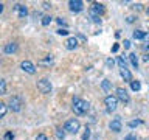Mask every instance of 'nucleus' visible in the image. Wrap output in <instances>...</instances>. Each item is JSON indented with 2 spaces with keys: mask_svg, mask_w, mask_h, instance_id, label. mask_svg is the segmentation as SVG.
Wrapping results in <instances>:
<instances>
[{
  "mask_svg": "<svg viewBox=\"0 0 149 140\" xmlns=\"http://www.w3.org/2000/svg\"><path fill=\"white\" fill-rule=\"evenodd\" d=\"M88 107H90L88 101L82 100V98H73V112H74L76 115H84V114H87Z\"/></svg>",
  "mask_w": 149,
  "mask_h": 140,
  "instance_id": "obj_1",
  "label": "nucleus"
},
{
  "mask_svg": "<svg viewBox=\"0 0 149 140\" xmlns=\"http://www.w3.org/2000/svg\"><path fill=\"white\" fill-rule=\"evenodd\" d=\"M79 126H81V123H79L78 118H70V120L65 121L64 129L67 131V132H70V134H76L79 131Z\"/></svg>",
  "mask_w": 149,
  "mask_h": 140,
  "instance_id": "obj_2",
  "label": "nucleus"
},
{
  "mask_svg": "<svg viewBox=\"0 0 149 140\" xmlns=\"http://www.w3.org/2000/svg\"><path fill=\"white\" fill-rule=\"evenodd\" d=\"M22 100L19 97H11L9 98V103H8V109L13 111V112H19L22 109Z\"/></svg>",
  "mask_w": 149,
  "mask_h": 140,
  "instance_id": "obj_3",
  "label": "nucleus"
},
{
  "mask_svg": "<svg viewBox=\"0 0 149 140\" xmlns=\"http://www.w3.org/2000/svg\"><path fill=\"white\" fill-rule=\"evenodd\" d=\"M37 89L40 90V93H50L51 92V83H50V79H47V78H42L37 81Z\"/></svg>",
  "mask_w": 149,
  "mask_h": 140,
  "instance_id": "obj_4",
  "label": "nucleus"
},
{
  "mask_svg": "<svg viewBox=\"0 0 149 140\" xmlns=\"http://www.w3.org/2000/svg\"><path fill=\"white\" fill-rule=\"evenodd\" d=\"M104 103H106L107 111H109V112L115 111L116 106H118V100H116V97H112V95H107V97L104 98Z\"/></svg>",
  "mask_w": 149,
  "mask_h": 140,
  "instance_id": "obj_5",
  "label": "nucleus"
},
{
  "mask_svg": "<svg viewBox=\"0 0 149 140\" xmlns=\"http://www.w3.org/2000/svg\"><path fill=\"white\" fill-rule=\"evenodd\" d=\"M20 67H22L23 72H26V73H30V75H34V73H36V65L33 64L31 61H28V59L22 61V62H20Z\"/></svg>",
  "mask_w": 149,
  "mask_h": 140,
  "instance_id": "obj_6",
  "label": "nucleus"
},
{
  "mask_svg": "<svg viewBox=\"0 0 149 140\" xmlns=\"http://www.w3.org/2000/svg\"><path fill=\"white\" fill-rule=\"evenodd\" d=\"M68 6H70V11L79 13V11H82V9H84V3L81 2V0H70Z\"/></svg>",
  "mask_w": 149,
  "mask_h": 140,
  "instance_id": "obj_7",
  "label": "nucleus"
},
{
  "mask_svg": "<svg viewBox=\"0 0 149 140\" xmlns=\"http://www.w3.org/2000/svg\"><path fill=\"white\" fill-rule=\"evenodd\" d=\"M116 100H120V101H123V103H129L130 101L129 93L126 92V89H123V87L116 89Z\"/></svg>",
  "mask_w": 149,
  "mask_h": 140,
  "instance_id": "obj_8",
  "label": "nucleus"
},
{
  "mask_svg": "<svg viewBox=\"0 0 149 140\" xmlns=\"http://www.w3.org/2000/svg\"><path fill=\"white\" fill-rule=\"evenodd\" d=\"M109 128L113 131V132H120V131L123 129V123H121V120H120V118H115V120H112V121H110Z\"/></svg>",
  "mask_w": 149,
  "mask_h": 140,
  "instance_id": "obj_9",
  "label": "nucleus"
},
{
  "mask_svg": "<svg viewBox=\"0 0 149 140\" xmlns=\"http://www.w3.org/2000/svg\"><path fill=\"white\" fill-rule=\"evenodd\" d=\"M14 9H16L17 11V14H19V17L20 19H25L26 16H28V8L25 6V5H16V6H14Z\"/></svg>",
  "mask_w": 149,
  "mask_h": 140,
  "instance_id": "obj_10",
  "label": "nucleus"
},
{
  "mask_svg": "<svg viewBox=\"0 0 149 140\" xmlns=\"http://www.w3.org/2000/svg\"><path fill=\"white\" fill-rule=\"evenodd\" d=\"M3 51H5L6 55H13V53H16V51H17V44H16V42H9V44L5 45Z\"/></svg>",
  "mask_w": 149,
  "mask_h": 140,
  "instance_id": "obj_11",
  "label": "nucleus"
},
{
  "mask_svg": "<svg viewBox=\"0 0 149 140\" xmlns=\"http://www.w3.org/2000/svg\"><path fill=\"white\" fill-rule=\"evenodd\" d=\"M78 47V39L76 37H68L67 42H65V48L67 50H74Z\"/></svg>",
  "mask_w": 149,
  "mask_h": 140,
  "instance_id": "obj_12",
  "label": "nucleus"
},
{
  "mask_svg": "<svg viewBox=\"0 0 149 140\" xmlns=\"http://www.w3.org/2000/svg\"><path fill=\"white\" fill-rule=\"evenodd\" d=\"M90 11H93V13H96L98 16H101V14L104 13V5H102V3H96V2H95V3L92 5Z\"/></svg>",
  "mask_w": 149,
  "mask_h": 140,
  "instance_id": "obj_13",
  "label": "nucleus"
},
{
  "mask_svg": "<svg viewBox=\"0 0 149 140\" xmlns=\"http://www.w3.org/2000/svg\"><path fill=\"white\" fill-rule=\"evenodd\" d=\"M120 75H121V78L124 79V81H127V83H132V75H130V72L127 69H123V70H120Z\"/></svg>",
  "mask_w": 149,
  "mask_h": 140,
  "instance_id": "obj_14",
  "label": "nucleus"
},
{
  "mask_svg": "<svg viewBox=\"0 0 149 140\" xmlns=\"http://www.w3.org/2000/svg\"><path fill=\"white\" fill-rule=\"evenodd\" d=\"M8 112V104H5V103L0 101V118H3L5 115H6Z\"/></svg>",
  "mask_w": 149,
  "mask_h": 140,
  "instance_id": "obj_15",
  "label": "nucleus"
},
{
  "mask_svg": "<svg viewBox=\"0 0 149 140\" xmlns=\"http://www.w3.org/2000/svg\"><path fill=\"white\" fill-rule=\"evenodd\" d=\"M134 37H135V39H138V41H141V39L146 37V33L141 31V30H137V31H134Z\"/></svg>",
  "mask_w": 149,
  "mask_h": 140,
  "instance_id": "obj_16",
  "label": "nucleus"
},
{
  "mask_svg": "<svg viewBox=\"0 0 149 140\" xmlns=\"http://www.w3.org/2000/svg\"><path fill=\"white\" fill-rule=\"evenodd\" d=\"M129 59H130V64H132L134 67L137 69V67H138V58H137V55H135V53H130V55H129Z\"/></svg>",
  "mask_w": 149,
  "mask_h": 140,
  "instance_id": "obj_17",
  "label": "nucleus"
},
{
  "mask_svg": "<svg viewBox=\"0 0 149 140\" xmlns=\"http://www.w3.org/2000/svg\"><path fill=\"white\" fill-rule=\"evenodd\" d=\"M88 14H90V19L95 23H101V16H98L96 13H93V11H88Z\"/></svg>",
  "mask_w": 149,
  "mask_h": 140,
  "instance_id": "obj_18",
  "label": "nucleus"
},
{
  "mask_svg": "<svg viewBox=\"0 0 149 140\" xmlns=\"http://www.w3.org/2000/svg\"><path fill=\"white\" fill-rule=\"evenodd\" d=\"M116 62H118V65H120L121 70H123V69H127V62H126V59L123 58V56H120V58L116 59Z\"/></svg>",
  "mask_w": 149,
  "mask_h": 140,
  "instance_id": "obj_19",
  "label": "nucleus"
},
{
  "mask_svg": "<svg viewBox=\"0 0 149 140\" xmlns=\"http://www.w3.org/2000/svg\"><path fill=\"white\" fill-rule=\"evenodd\" d=\"M130 87H132L134 92H138L140 89H141V84H140V81H134V79H132V83H130Z\"/></svg>",
  "mask_w": 149,
  "mask_h": 140,
  "instance_id": "obj_20",
  "label": "nucleus"
},
{
  "mask_svg": "<svg viewBox=\"0 0 149 140\" xmlns=\"http://www.w3.org/2000/svg\"><path fill=\"white\" fill-rule=\"evenodd\" d=\"M5 93H6V81L0 79V95H5Z\"/></svg>",
  "mask_w": 149,
  "mask_h": 140,
  "instance_id": "obj_21",
  "label": "nucleus"
},
{
  "mask_svg": "<svg viewBox=\"0 0 149 140\" xmlns=\"http://www.w3.org/2000/svg\"><path fill=\"white\" fill-rule=\"evenodd\" d=\"M39 64H42V65H51V64H53V58H51V55L47 56L45 61H39Z\"/></svg>",
  "mask_w": 149,
  "mask_h": 140,
  "instance_id": "obj_22",
  "label": "nucleus"
},
{
  "mask_svg": "<svg viewBox=\"0 0 149 140\" xmlns=\"http://www.w3.org/2000/svg\"><path fill=\"white\" fill-rule=\"evenodd\" d=\"M51 20H53V17H51V16H44V19H42V25H44V27L50 25Z\"/></svg>",
  "mask_w": 149,
  "mask_h": 140,
  "instance_id": "obj_23",
  "label": "nucleus"
},
{
  "mask_svg": "<svg viewBox=\"0 0 149 140\" xmlns=\"http://www.w3.org/2000/svg\"><path fill=\"white\" fill-rule=\"evenodd\" d=\"M101 86H102V90H106V92L110 90V81H109V79H104Z\"/></svg>",
  "mask_w": 149,
  "mask_h": 140,
  "instance_id": "obj_24",
  "label": "nucleus"
},
{
  "mask_svg": "<svg viewBox=\"0 0 149 140\" xmlns=\"http://www.w3.org/2000/svg\"><path fill=\"white\" fill-rule=\"evenodd\" d=\"M127 125L130 126V128H135V126H140V125H141V120H132V121H129Z\"/></svg>",
  "mask_w": 149,
  "mask_h": 140,
  "instance_id": "obj_25",
  "label": "nucleus"
},
{
  "mask_svg": "<svg viewBox=\"0 0 149 140\" xmlns=\"http://www.w3.org/2000/svg\"><path fill=\"white\" fill-rule=\"evenodd\" d=\"M58 34H61V36H67V34H68L67 28H59V30H58Z\"/></svg>",
  "mask_w": 149,
  "mask_h": 140,
  "instance_id": "obj_26",
  "label": "nucleus"
},
{
  "mask_svg": "<svg viewBox=\"0 0 149 140\" xmlns=\"http://www.w3.org/2000/svg\"><path fill=\"white\" fill-rule=\"evenodd\" d=\"M88 137H90V129L86 128V132H84V135H82V140H88Z\"/></svg>",
  "mask_w": 149,
  "mask_h": 140,
  "instance_id": "obj_27",
  "label": "nucleus"
},
{
  "mask_svg": "<svg viewBox=\"0 0 149 140\" xmlns=\"http://www.w3.org/2000/svg\"><path fill=\"white\" fill-rule=\"evenodd\" d=\"M56 22H58L59 25H64V27H67V22H65L62 17H56Z\"/></svg>",
  "mask_w": 149,
  "mask_h": 140,
  "instance_id": "obj_28",
  "label": "nucleus"
},
{
  "mask_svg": "<svg viewBox=\"0 0 149 140\" xmlns=\"http://www.w3.org/2000/svg\"><path fill=\"white\" fill-rule=\"evenodd\" d=\"M36 140H48V139H47L45 134H37L36 135Z\"/></svg>",
  "mask_w": 149,
  "mask_h": 140,
  "instance_id": "obj_29",
  "label": "nucleus"
},
{
  "mask_svg": "<svg viewBox=\"0 0 149 140\" xmlns=\"http://www.w3.org/2000/svg\"><path fill=\"white\" fill-rule=\"evenodd\" d=\"M126 140H137V137H135L134 134H127L126 135Z\"/></svg>",
  "mask_w": 149,
  "mask_h": 140,
  "instance_id": "obj_30",
  "label": "nucleus"
},
{
  "mask_svg": "<svg viewBox=\"0 0 149 140\" xmlns=\"http://www.w3.org/2000/svg\"><path fill=\"white\" fill-rule=\"evenodd\" d=\"M5 140H14L13 134H11V132H6V135H5Z\"/></svg>",
  "mask_w": 149,
  "mask_h": 140,
  "instance_id": "obj_31",
  "label": "nucleus"
},
{
  "mask_svg": "<svg viewBox=\"0 0 149 140\" xmlns=\"http://www.w3.org/2000/svg\"><path fill=\"white\" fill-rule=\"evenodd\" d=\"M106 64L109 65V67H112V65H113V61H112V59H107V61H106Z\"/></svg>",
  "mask_w": 149,
  "mask_h": 140,
  "instance_id": "obj_32",
  "label": "nucleus"
},
{
  "mask_svg": "<svg viewBox=\"0 0 149 140\" xmlns=\"http://www.w3.org/2000/svg\"><path fill=\"white\" fill-rule=\"evenodd\" d=\"M134 20H135V17H134V16H129V17H127V22H129V23H132Z\"/></svg>",
  "mask_w": 149,
  "mask_h": 140,
  "instance_id": "obj_33",
  "label": "nucleus"
},
{
  "mask_svg": "<svg viewBox=\"0 0 149 140\" xmlns=\"http://www.w3.org/2000/svg\"><path fill=\"white\" fill-rule=\"evenodd\" d=\"M118 48H120V47H118V44H115L113 47H112V51H118Z\"/></svg>",
  "mask_w": 149,
  "mask_h": 140,
  "instance_id": "obj_34",
  "label": "nucleus"
},
{
  "mask_svg": "<svg viewBox=\"0 0 149 140\" xmlns=\"http://www.w3.org/2000/svg\"><path fill=\"white\" fill-rule=\"evenodd\" d=\"M130 47V42L129 41H124V48H129Z\"/></svg>",
  "mask_w": 149,
  "mask_h": 140,
  "instance_id": "obj_35",
  "label": "nucleus"
},
{
  "mask_svg": "<svg viewBox=\"0 0 149 140\" xmlns=\"http://www.w3.org/2000/svg\"><path fill=\"white\" fill-rule=\"evenodd\" d=\"M58 137H59V139H64V132H61V131H58Z\"/></svg>",
  "mask_w": 149,
  "mask_h": 140,
  "instance_id": "obj_36",
  "label": "nucleus"
},
{
  "mask_svg": "<svg viewBox=\"0 0 149 140\" xmlns=\"http://www.w3.org/2000/svg\"><path fill=\"white\" fill-rule=\"evenodd\" d=\"M50 6H51V3H47V2H45V3H44V8H47V9H48V8H50Z\"/></svg>",
  "mask_w": 149,
  "mask_h": 140,
  "instance_id": "obj_37",
  "label": "nucleus"
},
{
  "mask_svg": "<svg viewBox=\"0 0 149 140\" xmlns=\"http://www.w3.org/2000/svg\"><path fill=\"white\" fill-rule=\"evenodd\" d=\"M3 11V3H0V13Z\"/></svg>",
  "mask_w": 149,
  "mask_h": 140,
  "instance_id": "obj_38",
  "label": "nucleus"
}]
</instances>
